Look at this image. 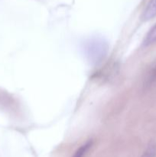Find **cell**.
<instances>
[{"label": "cell", "mask_w": 156, "mask_h": 157, "mask_svg": "<svg viewBox=\"0 0 156 157\" xmlns=\"http://www.w3.org/2000/svg\"><path fill=\"white\" fill-rule=\"evenodd\" d=\"M156 43V24L154 25L151 28L148 33L145 35V38L142 42V45L144 47H148L150 45L155 44Z\"/></svg>", "instance_id": "obj_2"}, {"label": "cell", "mask_w": 156, "mask_h": 157, "mask_svg": "<svg viewBox=\"0 0 156 157\" xmlns=\"http://www.w3.org/2000/svg\"><path fill=\"white\" fill-rule=\"evenodd\" d=\"M140 157H156V143L152 142L149 144Z\"/></svg>", "instance_id": "obj_4"}, {"label": "cell", "mask_w": 156, "mask_h": 157, "mask_svg": "<svg viewBox=\"0 0 156 157\" xmlns=\"http://www.w3.org/2000/svg\"><path fill=\"white\" fill-rule=\"evenodd\" d=\"M92 144H93V142L92 140L87 141L86 144H84V145L81 146L76 152H75L74 155H73V157H84L85 155L87 154V152L89 151L90 148L92 147Z\"/></svg>", "instance_id": "obj_3"}, {"label": "cell", "mask_w": 156, "mask_h": 157, "mask_svg": "<svg viewBox=\"0 0 156 157\" xmlns=\"http://www.w3.org/2000/svg\"><path fill=\"white\" fill-rule=\"evenodd\" d=\"M146 81L148 85H151L156 81V64L151 68V71L148 74V77Z\"/></svg>", "instance_id": "obj_5"}, {"label": "cell", "mask_w": 156, "mask_h": 157, "mask_svg": "<svg viewBox=\"0 0 156 157\" xmlns=\"http://www.w3.org/2000/svg\"><path fill=\"white\" fill-rule=\"evenodd\" d=\"M156 16V0H150L142 14V20L144 21L151 20Z\"/></svg>", "instance_id": "obj_1"}]
</instances>
